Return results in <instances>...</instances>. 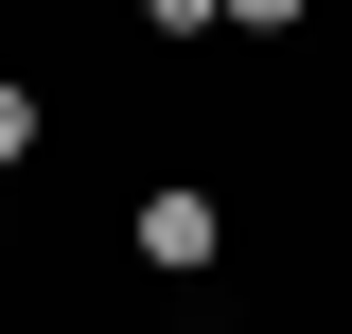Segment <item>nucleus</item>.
<instances>
[{"label": "nucleus", "mask_w": 352, "mask_h": 334, "mask_svg": "<svg viewBox=\"0 0 352 334\" xmlns=\"http://www.w3.org/2000/svg\"><path fill=\"white\" fill-rule=\"evenodd\" d=\"M229 18H247V36H282V18H300V0H229Z\"/></svg>", "instance_id": "nucleus-4"}, {"label": "nucleus", "mask_w": 352, "mask_h": 334, "mask_svg": "<svg viewBox=\"0 0 352 334\" xmlns=\"http://www.w3.org/2000/svg\"><path fill=\"white\" fill-rule=\"evenodd\" d=\"M124 247H141V264H159V282H194V264H212V247H229V211H212V194H194V176H159V194H141V229H124Z\"/></svg>", "instance_id": "nucleus-1"}, {"label": "nucleus", "mask_w": 352, "mask_h": 334, "mask_svg": "<svg viewBox=\"0 0 352 334\" xmlns=\"http://www.w3.org/2000/svg\"><path fill=\"white\" fill-rule=\"evenodd\" d=\"M0 159H36V88H0Z\"/></svg>", "instance_id": "nucleus-3"}, {"label": "nucleus", "mask_w": 352, "mask_h": 334, "mask_svg": "<svg viewBox=\"0 0 352 334\" xmlns=\"http://www.w3.org/2000/svg\"><path fill=\"white\" fill-rule=\"evenodd\" d=\"M212 18H229V0H141V36H212Z\"/></svg>", "instance_id": "nucleus-2"}]
</instances>
